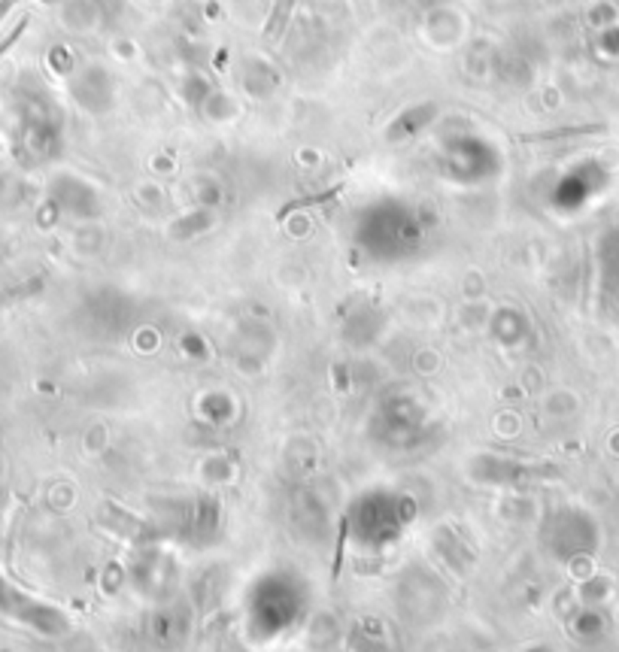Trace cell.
Instances as JSON below:
<instances>
[{"mask_svg":"<svg viewBox=\"0 0 619 652\" xmlns=\"http://www.w3.org/2000/svg\"><path fill=\"white\" fill-rule=\"evenodd\" d=\"M291 6H295V0H277L271 19H267V37H273V40L282 37V31H286V24H289V15H291Z\"/></svg>","mask_w":619,"mask_h":652,"instance_id":"cell-1","label":"cell"},{"mask_svg":"<svg viewBox=\"0 0 619 652\" xmlns=\"http://www.w3.org/2000/svg\"><path fill=\"white\" fill-rule=\"evenodd\" d=\"M24 28H28V19H22V22H19V28H15V31L10 33V37L3 40V43H0V55H6V49H10V46L15 43V40L22 37V31H24Z\"/></svg>","mask_w":619,"mask_h":652,"instance_id":"cell-2","label":"cell"},{"mask_svg":"<svg viewBox=\"0 0 619 652\" xmlns=\"http://www.w3.org/2000/svg\"><path fill=\"white\" fill-rule=\"evenodd\" d=\"M13 3H19V0H0V19H3V15L13 10Z\"/></svg>","mask_w":619,"mask_h":652,"instance_id":"cell-3","label":"cell"}]
</instances>
